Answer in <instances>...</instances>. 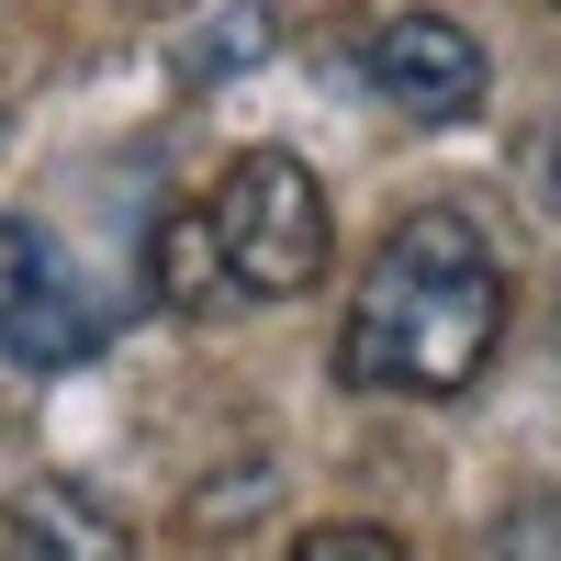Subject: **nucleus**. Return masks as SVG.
Here are the masks:
<instances>
[{
  "instance_id": "1",
  "label": "nucleus",
  "mask_w": 561,
  "mask_h": 561,
  "mask_svg": "<svg viewBox=\"0 0 561 561\" xmlns=\"http://www.w3.org/2000/svg\"><path fill=\"white\" fill-rule=\"evenodd\" d=\"M505 348V270L483 248L472 214H404L370 248L348 325H337V382L348 393H393V404H460Z\"/></svg>"
},
{
  "instance_id": "2",
  "label": "nucleus",
  "mask_w": 561,
  "mask_h": 561,
  "mask_svg": "<svg viewBox=\"0 0 561 561\" xmlns=\"http://www.w3.org/2000/svg\"><path fill=\"white\" fill-rule=\"evenodd\" d=\"M203 237L237 280V304H304L325 259H337V214H325V180L293 158V147H248L237 169L192 203Z\"/></svg>"
},
{
  "instance_id": "3",
  "label": "nucleus",
  "mask_w": 561,
  "mask_h": 561,
  "mask_svg": "<svg viewBox=\"0 0 561 561\" xmlns=\"http://www.w3.org/2000/svg\"><path fill=\"white\" fill-rule=\"evenodd\" d=\"M90 348H102V304H90L79 259L34 214H12L0 225V359L12 370H68Z\"/></svg>"
},
{
  "instance_id": "4",
  "label": "nucleus",
  "mask_w": 561,
  "mask_h": 561,
  "mask_svg": "<svg viewBox=\"0 0 561 561\" xmlns=\"http://www.w3.org/2000/svg\"><path fill=\"white\" fill-rule=\"evenodd\" d=\"M359 79L382 90L404 124H472V113H483V90H494L483 45L460 34L449 12H393L382 34L359 45Z\"/></svg>"
},
{
  "instance_id": "5",
  "label": "nucleus",
  "mask_w": 561,
  "mask_h": 561,
  "mask_svg": "<svg viewBox=\"0 0 561 561\" xmlns=\"http://www.w3.org/2000/svg\"><path fill=\"white\" fill-rule=\"evenodd\" d=\"M0 561H135V539H124V517L90 483H23L12 505H0Z\"/></svg>"
},
{
  "instance_id": "6",
  "label": "nucleus",
  "mask_w": 561,
  "mask_h": 561,
  "mask_svg": "<svg viewBox=\"0 0 561 561\" xmlns=\"http://www.w3.org/2000/svg\"><path fill=\"white\" fill-rule=\"evenodd\" d=\"M147 293H158L169 314H225V304H237V280H225V259H214V237H203L192 203L158 214V237H147Z\"/></svg>"
},
{
  "instance_id": "7",
  "label": "nucleus",
  "mask_w": 561,
  "mask_h": 561,
  "mask_svg": "<svg viewBox=\"0 0 561 561\" xmlns=\"http://www.w3.org/2000/svg\"><path fill=\"white\" fill-rule=\"evenodd\" d=\"M270 57V12L259 0H237V12H203V34H180V79H225V68H259Z\"/></svg>"
},
{
  "instance_id": "8",
  "label": "nucleus",
  "mask_w": 561,
  "mask_h": 561,
  "mask_svg": "<svg viewBox=\"0 0 561 561\" xmlns=\"http://www.w3.org/2000/svg\"><path fill=\"white\" fill-rule=\"evenodd\" d=\"M270 494H280V472H259V460H248L237 483L192 494V528H203V539H214V528H248V517H270Z\"/></svg>"
},
{
  "instance_id": "9",
  "label": "nucleus",
  "mask_w": 561,
  "mask_h": 561,
  "mask_svg": "<svg viewBox=\"0 0 561 561\" xmlns=\"http://www.w3.org/2000/svg\"><path fill=\"white\" fill-rule=\"evenodd\" d=\"M293 561H404V539H393V528H370V517H325V528H304Z\"/></svg>"
},
{
  "instance_id": "10",
  "label": "nucleus",
  "mask_w": 561,
  "mask_h": 561,
  "mask_svg": "<svg viewBox=\"0 0 561 561\" xmlns=\"http://www.w3.org/2000/svg\"><path fill=\"white\" fill-rule=\"evenodd\" d=\"M528 169H539V203L561 214V102H550V124H539V158H528Z\"/></svg>"
},
{
  "instance_id": "11",
  "label": "nucleus",
  "mask_w": 561,
  "mask_h": 561,
  "mask_svg": "<svg viewBox=\"0 0 561 561\" xmlns=\"http://www.w3.org/2000/svg\"><path fill=\"white\" fill-rule=\"evenodd\" d=\"M550 12H561V0H550Z\"/></svg>"
},
{
  "instance_id": "12",
  "label": "nucleus",
  "mask_w": 561,
  "mask_h": 561,
  "mask_svg": "<svg viewBox=\"0 0 561 561\" xmlns=\"http://www.w3.org/2000/svg\"><path fill=\"white\" fill-rule=\"evenodd\" d=\"M158 12H169V0H158Z\"/></svg>"
}]
</instances>
